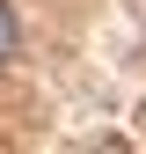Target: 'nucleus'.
I'll return each mask as SVG.
<instances>
[{
  "mask_svg": "<svg viewBox=\"0 0 146 154\" xmlns=\"http://www.w3.org/2000/svg\"><path fill=\"white\" fill-rule=\"evenodd\" d=\"M7 51H15V8L0 0V66H7Z\"/></svg>",
  "mask_w": 146,
  "mask_h": 154,
  "instance_id": "f257e3e1",
  "label": "nucleus"
}]
</instances>
